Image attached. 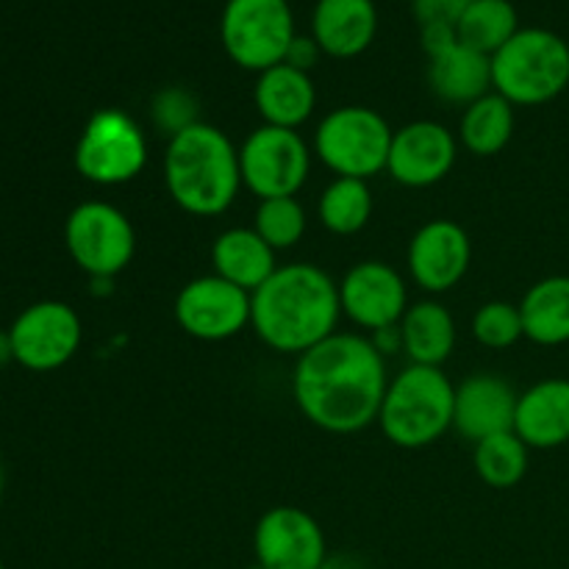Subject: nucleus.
<instances>
[{
	"label": "nucleus",
	"instance_id": "34",
	"mask_svg": "<svg viewBox=\"0 0 569 569\" xmlns=\"http://www.w3.org/2000/svg\"><path fill=\"white\" fill-rule=\"evenodd\" d=\"M420 42L422 50L431 56H439L442 50L453 48L459 42V33H456V26H442V22H433V26H420Z\"/></svg>",
	"mask_w": 569,
	"mask_h": 569
},
{
	"label": "nucleus",
	"instance_id": "18",
	"mask_svg": "<svg viewBox=\"0 0 569 569\" xmlns=\"http://www.w3.org/2000/svg\"><path fill=\"white\" fill-rule=\"evenodd\" d=\"M378 33V9L372 0H317L311 37L331 59H356Z\"/></svg>",
	"mask_w": 569,
	"mask_h": 569
},
{
	"label": "nucleus",
	"instance_id": "16",
	"mask_svg": "<svg viewBox=\"0 0 569 569\" xmlns=\"http://www.w3.org/2000/svg\"><path fill=\"white\" fill-rule=\"evenodd\" d=\"M472 261L470 233L456 220H428L411 237L406 264L420 289L431 295L459 287Z\"/></svg>",
	"mask_w": 569,
	"mask_h": 569
},
{
	"label": "nucleus",
	"instance_id": "27",
	"mask_svg": "<svg viewBox=\"0 0 569 569\" xmlns=\"http://www.w3.org/2000/svg\"><path fill=\"white\" fill-rule=\"evenodd\" d=\"M520 31V17L511 0H472L461 14L456 33L459 42L492 59L515 33Z\"/></svg>",
	"mask_w": 569,
	"mask_h": 569
},
{
	"label": "nucleus",
	"instance_id": "35",
	"mask_svg": "<svg viewBox=\"0 0 569 569\" xmlns=\"http://www.w3.org/2000/svg\"><path fill=\"white\" fill-rule=\"evenodd\" d=\"M317 569H370L365 559L353 553H328L326 561H322Z\"/></svg>",
	"mask_w": 569,
	"mask_h": 569
},
{
	"label": "nucleus",
	"instance_id": "28",
	"mask_svg": "<svg viewBox=\"0 0 569 569\" xmlns=\"http://www.w3.org/2000/svg\"><path fill=\"white\" fill-rule=\"evenodd\" d=\"M528 456H531V448L515 431H506L476 445L472 467L487 487L511 489L526 478Z\"/></svg>",
	"mask_w": 569,
	"mask_h": 569
},
{
	"label": "nucleus",
	"instance_id": "10",
	"mask_svg": "<svg viewBox=\"0 0 569 569\" xmlns=\"http://www.w3.org/2000/svg\"><path fill=\"white\" fill-rule=\"evenodd\" d=\"M311 153L300 131L292 128L259 126L239 148L242 187L259 200L298 198L309 181Z\"/></svg>",
	"mask_w": 569,
	"mask_h": 569
},
{
	"label": "nucleus",
	"instance_id": "20",
	"mask_svg": "<svg viewBox=\"0 0 569 569\" xmlns=\"http://www.w3.org/2000/svg\"><path fill=\"white\" fill-rule=\"evenodd\" d=\"M253 103L261 117V126L292 128L298 131L317 106V89L309 72L295 70L289 64H276L259 72L253 87Z\"/></svg>",
	"mask_w": 569,
	"mask_h": 569
},
{
	"label": "nucleus",
	"instance_id": "9",
	"mask_svg": "<svg viewBox=\"0 0 569 569\" xmlns=\"http://www.w3.org/2000/svg\"><path fill=\"white\" fill-rule=\"evenodd\" d=\"M64 244L70 259L87 276L111 281L120 276L137 253V231L126 211L106 200H87L76 206L64 222Z\"/></svg>",
	"mask_w": 569,
	"mask_h": 569
},
{
	"label": "nucleus",
	"instance_id": "30",
	"mask_svg": "<svg viewBox=\"0 0 569 569\" xmlns=\"http://www.w3.org/2000/svg\"><path fill=\"white\" fill-rule=\"evenodd\" d=\"M472 337L478 339V345L489 350H506L515 348L522 337H526V328H522V315L520 303H509V300H489L472 317Z\"/></svg>",
	"mask_w": 569,
	"mask_h": 569
},
{
	"label": "nucleus",
	"instance_id": "13",
	"mask_svg": "<svg viewBox=\"0 0 569 569\" xmlns=\"http://www.w3.org/2000/svg\"><path fill=\"white\" fill-rule=\"evenodd\" d=\"M339 306L356 328L381 333L398 328L411 303L403 276L387 261L367 259L350 267L339 281Z\"/></svg>",
	"mask_w": 569,
	"mask_h": 569
},
{
	"label": "nucleus",
	"instance_id": "21",
	"mask_svg": "<svg viewBox=\"0 0 569 569\" xmlns=\"http://www.w3.org/2000/svg\"><path fill=\"white\" fill-rule=\"evenodd\" d=\"M428 87L445 103L467 109L492 92V59L456 42L453 48L428 59Z\"/></svg>",
	"mask_w": 569,
	"mask_h": 569
},
{
	"label": "nucleus",
	"instance_id": "1",
	"mask_svg": "<svg viewBox=\"0 0 569 569\" xmlns=\"http://www.w3.org/2000/svg\"><path fill=\"white\" fill-rule=\"evenodd\" d=\"M389 376L387 359L361 333H333L298 356L292 395L315 428L350 437L378 422Z\"/></svg>",
	"mask_w": 569,
	"mask_h": 569
},
{
	"label": "nucleus",
	"instance_id": "8",
	"mask_svg": "<svg viewBox=\"0 0 569 569\" xmlns=\"http://www.w3.org/2000/svg\"><path fill=\"white\" fill-rule=\"evenodd\" d=\"M76 170L98 187H122L148 164V139L139 122L122 109H100L76 142Z\"/></svg>",
	"mask_w": 569,
	"mask_h": 569
},
{
	"label": "nucleus",
	"instance_id": "32",
	"mask_svg": "<svg viewBox=\"0 0 569 569\" xmlns=\"http://www.w3.org/2000/svg\"><path fill=\"white\" fill-rule=\"evenodd\" d=\"M472 0H411V11H415L420 26H459L461 14L470 9Z\"/></svg>",
	"mask_w": 569,
	"mask_h": 569
},
{
	"label": "nucleus",
	"instance_id": "19",
	"mask_svg": "<svg viewBox=\"0 0 569 569\" xmlns=\"http://www.w3.org/2000/svg\"><path fill=\"white\" fill-rule=\"evenodd\" d=\"M515 433L531 450H553L569 442V381L548 378L517 398Z\"/></svg>",
	"mask_w": 569,
	"mask_h": 569
},
{
	"label": "nucleus",
	"instance_id": "36",
	"mask_svg": "<svg viewBox=\"0 0 569 569\" xmlns=\"http://www.w3.org/2000/svg\"><path fill=\"white\" fill-rule=\"evenodd\" d=\"M14 361V350H11V337L9 331H0V367Z\"/></svg>",
	"mask_w": 569,
	"mask_h": 569
},
{
	"label": "nucleus",
	"instance_id": "7",
	"mask_svg": "<svg viewBox=\"0 0 569 569\" xmlns=\"http://www.w3.org/2000/svg\"><path fill=\"white\" fill-rule=\"evenodd\" d=\"M295 37L289 0H228L220 14V42L228 59L256 76L283 64Z\"/></svg>",
	"mask_w": 569,
	"mask_h": 569
},
{
	"label": "nucleus",
	"instance_id": "3",
	"mask_svg": "<svg viewBox=\"0 0 569 569\" xmlns=\"http://www.w3.org/2000/svg\"><path fill=\"white\" fill-rule=\"evenodd\" d=\"M161 172L172 203L192 217L226 214L242 189L239 148L203 120L167 142Z\"/></svg>",
	"mask_w": 569,
	"mask_h": 569
},
{
	"label": "nucleus",
	"instance_id": "12",
	"mask_svg": "<svg viewBox=\"0 0 569 569\" xmlns=\"http://www.w3.org/2000/svg\"><path fill=\"white\" fill-rule=\"evenodd\" d=\"M176 322L198 342H226L250 326V292L220 276H200L176 295Z\"/></svg>",
	"mask_w": 569,
	"mask_h": 569
},
{
	"label": "nucleus",
	"instance_id": "31",
	"mask_svg": "<svg viewBox=\"0 0 569 569\" xmlns=\"http://www.w3.org/2000/svg\"><path fill=\"white\" fill-rule=\"evenodd\" d=\"M150 120L170 142L172 137L200 122V103L187 87H164L150 100Z\"/></svg>",
	"mask_w": 569,
	"mask_h": 569
},
{
	"label": "nucleus",
	"instance_id": "38",
	"mask_svg": "<svg viewBox=\"0 0 569 569\" xmlns=\"http://www.w3.org/2000/svg\"><path fill=\"white\" fill-rule=\"evenodd\" d=\"M0 569H6V567H3V561H0Z\"/></svg>",
	"mask_w": 569,
	"mask_h": 569
},
{
	"label": "nucleus",
	"instance_id": "6",
	"mask_svg": "<svg viewBox=\"0 0 569 569\" xmlns=\"http://www.w3.org/2000/svg\"><path fill=\"white\" fill-rule=\"evenodd\" d=\"M392 137L389 122L370 106H339L320 120L311 150L337 178L370 181L387 170Z\"/></svg>",
	"mask_w": 569,
	"mask_h": 569
},
{
	"label": "nucleus",
	"instance_id": "26",
	"mask_svg": "<svg viewBox=\"0 0 569 569\" xmlns=\"http://www.w3.org/2000/svg\"><path fill=\"white\" fill-rule=\"evenodd\" d=\"M372 211H376V198L370 183L359 178H333L317 200V217L322 228L337 237H353L365 231L367 222L372 220Z\"/></svg>",
	"mask_w": 569,
	"mask_h": 569
},
{
	"label": "nucleus",
	"instance_id": "22",
	"mask_svg": "<svg viewBox=\"0 0 569 569\" xmlns=\"http://www.w3.org/2000/svg\"><path fill=\"white\" fill-rule=\"evenodd\" d=\"M211 267L214 276L253 295L278 270V261L256 228H228L211 244Z\"/></svg>",
	"mask_w": 569,
	"mask_h": 569
},
{
	"label": "nucleus",
	"instance_id": "24",
	"mask_svg": "<svg viewBox=\"0 0 569 569\" xmlns=\"http://www.w3.org/2000/svg\"><path fill=\"white\" fill-rule=\"evenodd\" d=\"M526 339L542 348L569 342V276H550L533 283L520 300Z\"/></svg>",
	"mask_w": 569,
	"mask_h": 569
},
{
	"label": "nucleus",
	"instance_id": "5",
	"mask_svg": "<svg viewBox=\"0 0 569 569\" xmlns=\"http://www.w3.org/2000/svg\"><path fill=\"white\" fill-rule=\"evenodd\" d=\"M569 87V44L548 28H520L492 56V89L511 106H542Z\"/></svg>",
	"mask_w": 569,
	"mask_h": 569
},
{
	"label": "nucleus",
	"instance_id": "17",
	"mask_svg": "<svg viewBox=\"0 0 569 569\" xmlns=\"http://www.w3.org/2000/svg\"><path fill=\"white\" fill-rule=\"evenodd\" d=\"M517 398L506 378L495 372H476L456 387L453 428L470 442H483L498 433L515 431Z\"/></svg>",
	"mask_w": 569,
	"mask_h": 569
},
{
	"label": "nucleus",
	"instance_id": "25",
	"mask_svg": "<svg viewBox=\"0 0 569 569\" xmlns=\"http://www.w3.org/2000/svg\"><path fill=\"white\" fill-rule=\"evenodd\" d=\"M515 137V106L492 89L470 103L459 122V142L478 159L498 156Z\"/></svg>",
	"mask_w": 569,
	"mask_h": 569
},
{
	"label": "nucleus",
	"instance_id": "11",
	"mask_svg": "<svg viewBox=\"0 0 569 569\" xmlns=\"http://www.w3.org/2000/svg\"><path fill=\"white\" fill-rule=\"evenodd\" d=\"M9 337L17 365L31 372H53L78 353L83 326L64 300H39L17 315Z\"/></svg>",
	"mask_w": 569,
	"mask_h": 569
},
{
	"label": "nucleus",
	"instance_id": "14",
	"mask_svg": "<svg viewBox=\"0 0 569 569\" xmlns=\"http://www.w3.org/2000/svg\"><path fill=\"white\" fill-rule=\"evenodd\" d=\"M253 556L259 569H317L328 556L326 533L309 511L276 506L256 522Z\"/></svg>",
	"mask_w": 569,
	"mask_h": 569
},
{
	"label": "nucleus",
	"instance_id": "23",
	"mask_svg": "<svg viewBox=\"0 0 569 569\" xmlns=\"http://www.w3.org/2000/svg\"><path fill=\"white\" fill-rule=\"evenodd\" d=\"M409 365L442 367L456 348V320L439 300H420L406 309L398 326Z\"/></svg>",
	"mask_w": 569,
	"mask_h": 569
},
{
	"label": "nucleus",
	"instance_id": "4",
	"mask_svg": "<svg viewBox=\"0 0 569 569\" xmlns=\"http://www.w3.org/2000/svg\"><path fill=\"white\" fill-rule=\"evenodd\" d=\"M456 387L442 367L409 365L389 381L378 426L403 450H420L439 442L453 428Z\"/></svg>",
	"mask_w": 569,
	"mask_h": 569
},
{
	"label": "nucleus",
	"instance_id": "29",
	"mask_svg": "<svg viewBox=\"0 0 569 569\" xmlns=\"http://www.w3.org/2000/svg\"><path fill=\"white\" fill-rule=\"evenodd\" d=\"M253 228L272 250H289L306 237L309 217H306L303 203L298 198H270L259 200Z\"/></svg>",
	"mask_w": 569,
	"mask_h": 569
},
{
	"label": "nucleus",
	"instance_id": "37",
	"mask_svg": "<svg viewBox=\"0 0 569 569\" xmlns=\"http://www.w3.org/2000/svg\"><path fill=\"white\" fill-rule=\"evenodd\" d=\"M0 495H3V467H0Z\"/></svg>",
	"mask_w": 569,
	"mask_h": 569
},
{
	"label": "nucleus",
	"instance_id": "15",
	"mask_svg": "<svg viewBox=\"0 0 569 569\" xmlns=\"http://www.w3.org/2000/svg\"><path fill=\"white\" fill-rule=\"evenodd\" d=\"M459 139L437 120H415L398 128L389 148L387 172L409 189H428L450 176Z\"/></svg>",
	"mask_w": 569,
	"mask_h": 569
},
{
	"label": "nucleus",
	"instance_id": "33",
	"mask_svg": "<svg viewBox=\"0 0 569 569\" xmlns=\"http://www.w3.org/2000/svg\"><path fill=\"white\" fill-rule=\"evenodd\" d=\"M320 56H326V53H322V50H320L317 39L298 33V37L292 39V44H289L287 59H283V64L295 67V70L311 72L317 67V61H320Z\"/></svg>",
	"mask_w": 569,
	"mask_h": 569
},
{
	"label": "nucleus",
	"instance_id": "2",
	"mask_svg": "<svg viewBox=\"0 0 569 569\" xmlns=\"http://www.w3.org/2000/svg\"><path fill=\"white\" fill-rule=\"evenodd\" d=\"M339 317V283L317 264L278 267L250 295V328L276 353L303 356L337 333Z\"/></svg>",
	"mask_w": 569,
	"mask_h": 569
}]
</instances>
